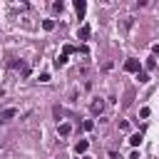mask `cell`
Returning a JSON list of instances; mask_svg holds the SVG:
<instances>
[{"label":"cell","mask_w":159,"mask_h":159,"mask_svg":"<svg viewBox=\"0 0 159 159\" xmlns=\"http://www.w3.org/2000/svg\"><path fill=\"white\" fill-rule=\"evenodd\" d=\"M139 67H142V62L134 60V57H129V60L124 62V70H127V72H139Z\"/></svg>","instance_id":"cell-1"},{"label":"cell","mask_w":159,"mask_h":159,"mask_svg":"<svg viewBox=\"0 0 159 159\" xmlns=\"http://www.w3.org/2000/svg\"><path fill=\"white\" fill-rule=\"evenodd\" d=\"M12 117H15V109H2L0 112V122H10Z\"/></svg>","instance_id":"cell-2"},{"label":"cell","mask_w":159,"mask_h":159,"mask_svg":"<svg viewBox=\"0 0 159 159\" xmlns=\"http://www.w3.org/2000/svg\"><path fill=\"white\" fill-rule=\"evenodd\" d=\"M87 147H89V142H87V139H82V142H77V144H75V152H77V154H84V152H87Z\"/></svg>","instance_id":"cell-3"},{"label":"cell","mask_w":159,"mask_h":159,"mask_svg":"<svg viewBox=\"0 0 159 159\" xmlns=\"http://www.w3.org/2000/svg\"><path fill=\"white\" fill-rule=\"evenodd\" d=\"M75 10H77V15L82 17V15H84V10H87V5H84L82 0H75Z\"/></svg>","instance_id":"cell-4"},{"label":"cell","mask_w":159,"mask_h":159,"mask_svg":"<svg viewBox=\"0 0 159 159\" xmlns=\"http://www.w3.org/2000/svg\"><path fill=\"white\" fill-rule=\"evenodd\" d=\"M77 37H80V40H87V37H89V27H87V25H82V27L77 30Z\"/></svg>","instance_id":"cell-5"},{"label":"cell","mask_w":159,"mask_h":159,"mask_svg":"<svg viewBox=\"0 0 159 159\" xmlns=\"http://www.w3.org/2000/svg\"><path fill=\"white\" fill-rule=\"evenodd\" d=\"M102 109H104V102H102V99L92 102V112H94V114H102Z\"/></svg>","instance_id":"cell-6"},{"label":"cell","mask_w":159,"mask_h":159,"mask_svg":"<svg viewBox=\"0 0 159 159\" xmlns=\"http://www.w3.org/2000/svg\"><path fill=\"white\" fill-rule=\"evenodd\" d=\"M129 144H132V147H137V144H142V132H137V134H132V137H129Z\"/></svg>","instance_id":"cell-7"},{"label":"cell","mask_w":159,"mask_h":159,"mask_svg":"<svg viewBox=\"0 0 159 159\" xmlns=\"http://www.w3.org/2000/svg\"><path fill=\"white\" fill-rule=\"evenodd\" d=\"M62 65H67V55H60V57L55 60V67H62Z\"/></svg>","instance_id":"cell-8"},{"label":"cell","mask_w":159,"mask_h":159,"mask_svg":"<svg viewBox=\"0 0 159 159\" xmlns=\"http://www.w3.org/2000/svg\"><path fill=\"white\" fill-rule=\"evenodd\" d=\"M137 80H139L142 84H147V82H149V75H147V72H137Z\"/></svg>","instance_id":"cell-9"},{"label":"cell","mask_w":159,"mask_h":159,"mask_svg":"<svg viewBox=\"0 0 159 159\" xmlns=\"http://www.w3.org/2000/svg\"><path fill=\"white\" fill-rule=\"evenodd\" d=\"M70 132H72V127H70V124H60V134H62V137H67Z\"/></svg>","instance_id":"cell-10"},{"label":"cell","mask_w":159,"mask_h":159,"mask_svg":"<svg viewBox=\"0 0 159 159\" xmlns=\"http://www.w3.org/2000/svg\"><path fill=\"white\" fill-rule=\"evenodd\" d=\"M42 27H45V30H52V27H55V22H52V20H45V22H42Z\"/></svg>","instance_id":"cell-11"},{"label":"cell","mask_w":159,"mask_h":159,"mask_svg":"<svg viewBox=\"0 0 159 159\" xmlns=\"http://www.w3.org/2000/svg\"><path fill=\"white\" fill-rule=\"evenodd\" d=\"M72 52H75V47H72V45H65V50H62V55H72Z\"/></svg>","instance_id":"cell-12"},{"label":"cell","mask_w":159,"mask_h":159,"mask_svg":"<svg viewBox=\"0 0 159 159\" xmlns=\"http://www.w3.org/2000/svg\"><path fill=\"white\" fill-rule=\"evenodd\" d=\"M152 52H154V55H159V45H154V47H152Z\"/></svg>","instance_id":"cell-13"},{"label":"cell","mask_w":159,"mask_h":159,"mask_svg":"<svg viewBox=\"0 0 159 159\" xmlns=\"http://www.w3.org/2000/svg\"><path fill=\"white\" fill-rule=\"evenodd\" d=\"M82 159H92V157H82Z\"/></svg>","instance_id":"cell-14"}]
</instances>
